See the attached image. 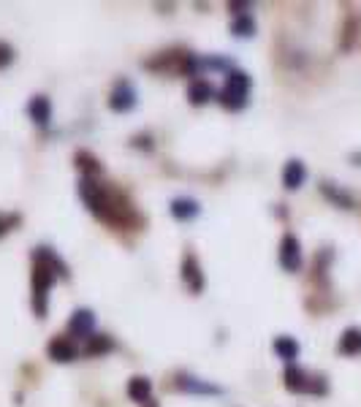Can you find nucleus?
<instances>
[{
  "mask_svg": "<svg viewBox=\"0 0 361 407\" xmlns=\"http://www.w3.org/2000/svg\"><path fill=\"white\" fill-rule=\"evenodd\" d=\"M60 275L68 277L66 263L54 255V250H49V247H38V250L33 253V280H30V288H33V312H36L38 318H47V309H49V291Z\"/></svg>",
  "mask_w": 361,
  "mask_h": 407,
  "instance_id": "nucleus-1",
  "label": "nucleus"
},
{
  "mask_svg": "<svg viewBox=\"0 0 361 407\" xmlns=\"http://www.w3.org/2000/svg\"><path fill=\"white\" fill-rule=\"evenodd\" d=\"M79 196L84 199L87 204V209L103 220V223H112V226H125L130 217V204H125V199L120 196V193H114V190H109V187H103L98 182H93L90 177L82 179V185H79Z\"/></svg>",
  "mask_w": 361,
  "mask_h": 407,
  "instance_id": "nucleus-2",
  "label": "nucleus"
},
{
  "mask_svg": "<svg viewBox=\"0 0 361 407\" xmlns=\"http://www.w3.org/2000/svg\"><path fill=\"white\" fill-rule=\"evenodd\" d=\"M250 77L245 71H229V79H226V87L220 90V103L231 112H239L247 106V98H250Z\"/></svg>",
  "mask_w": 361,
  "mask_h": 407,
  "instance_id": "nucleus-3",
  "label": "nucleus"
},
{
  "mask_svg": "<svg viewBox=\"0 0 361 407\" xmlns=\"http://www.w3.org/2000/svg\"><path fill=\"white\" fill-rule=\"evenodd\" d=\"M285 388L293 394H326V381L323 378H309L305 369L288 367L285 369Z\"/></svg>",
  "mask_w": 361,
  "mask_h": 407,
  "instance_id": "nucleus-4",
  "label": "nucleus"
},
{
  "mask_svg": "<svg viewBox=\"0 0 361 407\" xmlns=\"http://www.w3.org/2000/svg\"><path fill=\"white\" fill-rule=\"evenodd\" d=\"M109 106H112V112H117V114H125V112H130V109L136 106V87L130 84L128 79H120V82L112 87V93H109Z\"/></svg>",
  "mask_w": 361,
  "mask_h": 407,
  "instance_id": "nucleus-5",
  "label": "nucleus"
},
{
  "mask_svg": "<svg viewBox=\"0 0 361 407\" xmlns=\"http://www.w3.org/2000/svg\"><path fill=\"white\" fill-rule=\"evenodd\" d=\"M280 266L285 272H299L302 269V245L293 233H285L280 239Z\"/></svg>",
  "mask_w": 361,
  "mask_h": 407,
  "instance_id": "nucleus-6",
  "label": "nucleus"
},
{
  "mask_svg": "<svg viewBox=\"0 0 361 407\" xmlns=\"http://www.w3.org/2000/svg\"><path fill=\"white\" fill-rule=\"evenodd\" d=\"M182 280H185V285L193 293H201L204 291V275H201L199 258L193 253H185V258H182Z\"/></svg>",
  "mask_w": 361,
  "mask_h": 407,
  "instance_id": "nucleus-7",
  "label": "nucleus"
},
{
  "mask_svg": "<svg viewBox=\"0 0 361 407\" xmlns=\"http://www.w3.org/2000/svg\"><path fill=\"white\" fill-rule=\"evenodd\" d=\"M93 329H95V315L90 309H77L71 315L68 334H74V337H93Z\"/></svg>",
  "mask_w": 361,
  "mask_h": 407,
  "instance_id": "nucleus-8",
  "label": "nucleus"
},
{
  "mask_svg": "<svg viewBox=\"0 0 361 407\" xmlns=\"http://www.w3.org/2000/svg\"><path fill=\"white\" fill-rule=\"evenodd\" d=\"M47 351H49L52 361H74L77 358V345L71 342V337H63V334L52 339Z\"/></svg>",
  "mask_w": 361,
  "mask_h": 407,
  "instance_id": "nucleus-9",
  "label": "nucleus"
},
{
  "mask_svg": "<svg viewBox=\"0 0 361 407\" xmlns=\"http://www.w3.org/2000/svg\"><path fill=\"white\" fill-rule=\"evenodd\" d=\"M305 179H307V169H305L302 160H288V163H285L283 185L288 190H299V187L305 185Z\"/></svg>",
  "mask_w": 361,
  "mask_h": 407,
  "instance_id": "nucleus-10",
  "label": "nucleus"
},
{
  "mask_svg": "<svg viewBox=\"0 0 361 407\" xmlns=\"http://www.w3.org/2000/svg\"><path fill=\"white\" fill-rule=\"evenodd\" d=\"M27 112H30V120L36 123V125L47 128L52 123V103L47 95H36L30 106H27Z\"/></svg>",
  "mask_w": 361,
  "mask_h": 407,
  "instance_id": "nucleus-11",
  "label": "nucleus"
},
{
  "mask_svg": "<svg viewBox=\"0 0 361 407\" xmlns=\"http://www.w3.org/2000/svg\"><path fill=\"white\" fill-rule=\"evenodd\" d=\"M337 351H339L342 356H359L361 353V329H345L342 331Z\"/></svg>",
  "mask_w": 361,
  "mask_h": 407,
  "instance_id": "nucleus-12",
  "label": "nucleus"
},
{
  "mask_svg": "<svg viewBox=\"0 0 361 407\" xmlns=\"http://www.w3.org/2000/svg\"><path fill=\"white\" fill-rule=\"evenodd\" d=\"M215 98V90H212V84L204 82V79H193V84L187 87V101L196 103V106H201V103L212 101Z\"/></svg>",
  "mask_w": 361,
  "mask_h": 407,
  "instance_id": "nucleus-13",
  "label": "nucleus"
},
{
  "mask_svg": "<svg viewBox=\"0 0 361 407\" xmlns=\"http://www.w3.org/2000/svg\"><path fill=\"white\" fill-rule=\"evenodd\" d=\"M321 193H323L329 201H335L339 209H353V206H356L353 196H348L345 190H339L335 182H323V185H321Z\"/></svg>",
  "mask_w": 361,
  "mask_h": 407,
  "instance_id": "nucleus-14",
  "label": "nucleus"
},
{
  "mask_svg": "<svg viewBox=\"0 0 361 407\" xmlns=\"http://www.w3.org/2000/svg\"><path fill=\"white\" fill-rule=\"evenodd\" d=\"M150 394H153V383L147 381V378H133V381H128V397L133 402L147 405V402H153Z\"/></svg>",
  "mask_w": 361,
  "mask_h": 407,
  "instance_id": "nucleus-15",
  "label": "nucleus"
},
{
  "mask_svg": "<svg viewBox=\"0 0 361 407\" xmlns=\"http://www.w3.org/2000/svg\"><path fill=\"white\" fill-rule=\"evenodd\" d=\"M112 348H114V339L106 337V334H93V337H87V342H84V353H87V356H103V353H109Z\"/></svg>",
  "mask_w": 361,
  "mask_h": 407,
  "instance_id": "nucleus-16",
  "label": "nucleus"
},
{
  "mask_svg": "<svg viewBox=\"0 0 361 407\" xmlns=\"http://www.w3.org/2000/svg\"><path fill=\"white\" fill-rule=\"evenodd\" d=\"M177 385H180L182 391H187V394H220L217 385L199 381V378H190V375H182L180 381H177Z\"/></svg>",
  "mask_w": 361,
  "mask_h": 407,
  "instance_id": "nucleus-17",
  "label": "nucleus"
},
{
  "mask_svg": "<svg viewBox=\"0 0 361 407\" xmlns=\"http://www.w3.org/2000/svg\"><path fill=\"white\" fill-rule=\"evenodd\" d=\"M171 215L177 220H193L199 215V204L193 201V199H174L171 201Z\"/></svg>",
  "mask_w": 361,
  "mask_h": 407,
  "instance_id": "nucleus-18",
  "label": "nucleus"
},
{
  "mask_svg": "<svg viewBox=\"0 0 361 407\" xmlns=\"http://www.w3.org/2000/svg\"><path fill=\"white\" fill-rule=\"evenodd\" d=\"M275 353L283 361H293V358L299 356V342L293 337H277L275 339Z\"/></svg>",
  "mask_w": 361,
  "mask_h": 407,
  "instance_id": "nucleus-19",
  "label": "nucleus"
},
{
  "mask_svg": "<svg viewBox=\"0 0 361 407\" xmlns=\"http://www.w3.org/2000/svg\"><path fill=\"white\" fill-rule=\"evenodd\" d=\"M231 33L233 36H242V38H250V36L256 33V25H253V20H250V17H245V14H242V17H236V20H233Z\"/></svg>",
  "mask_w": 361,
  "mask_h": 407,
  "instance_id": "nucleus-20",
  "label": "nucleus"
},
{
  "mask_svg": "<svg viewBox=\"0 0 361 407\" xmlns=\"http://www.w3.org/2000/svg\"><path fill=\"white\" fill-rule=\"evenodd\" d=\"M77 166L84 171V174H98L101 171V166H98V160L93 158L90 153H79L77 155Z\"/></svg>",
  "mask_w": 361,
  "mask_h": 407,
  "instance_id": "nucleus-21",
  "label": "nucleus"
},
{
  "mask_svg": "<svg viewBox=\"0 0 361 407\" xmlns=\"http://www.w3.org/2000/svg\"><path fill=\"white\" fill-rule=\"evenodd\" d=\"M14 226H20V215H6V212H3V215H0V236H6Z\"/></svg>",
  "mask_w": 361,
  "mask_h": 407,
  "instance_id": "nucleus-22",
  "label": "nucleus"
},
{
  "mask_svg": "<svg viewBox=\"0 0 361 407\" xmlns=\"http://www.w3.org/2000/svg\"><path fill=\"white\" fill-rule=\"evenodd\" d=\"M11 63H14V49H11V44L0 41V71H3V68H8Z\"/></svg>",
  "mask_w": 361,
  "mask_h": 407,
  "instance_id": "nucleus-23",
  "label": "nucleus"
},
{
  "mask_svg": "<svg viewBox=\"0 0 361 407\" xmlns=\"http://www.w3.org/2000/svg\"><path fill=\"white\" fill-rule=\"evenodd\" d=\"M353 160H356V163H359V166H361V153H356V155H353Z\"/></svg>",
  "mask_w": 361,
  "mask_h": 407,
  "instance_id": "nucleus-24",
  "label": "nucleus"
},
{
  "mask_svg": "<svg viewBox=\"0 0 361 407\" xmlns=\"http://www.w3.org/2000/svg\"><path fill=\"white\" fill-rule=\"evenodd\" d=\"M150 407H158V405H155V402H150Z\"/></svg>",
  "mask_w": 361,
  "mask_h": 407,
  "instance_id": "nucleus-25",
  "label": "nucleus"
}]
</instances>
